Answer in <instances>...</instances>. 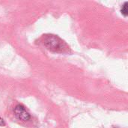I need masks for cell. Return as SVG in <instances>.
Masks as SVG:
<instances>
[{
	"label": "cell",
	"mask_w": 128,
	"mask_h": 128,
	"mask_svg": "<svg viewBox=\"0 0 128 128\" xmlns=\"http://www.w3.org/2000/svg\"><path fill=\"white\" fill-rule=\"evenodd\" d=\"M122 14H124L125 16H128V2H126L124 4V5L122 6Z\"/></svg>",
	"instance_id": "obj_3"
},
{
	"label": "cell",
	"mask_w": 128,
	"mask_h": 128,
	"mask_svg": "<svg viewBox=\"0 0 128 128\" xmlns=\"http://www.w3.org/2000/svg\"><path fill=\"white\" fill-rule=\"evenodd\" d=\"M43 44L47 49L56 52H63L68 48L59 37L54 34H48L44 35Z\"/></svg>",
	"instance_id": "obj_1"
},
{
	"label": "cell",
	"mask_w": 128,
	"mask_h": 128,
	"mask_svg": "<svg viewBox=\"0 0 128 128\" xmlns=\"http://www.w3.org/2000/svg\"><path fill=\"white\" fill-rule=\"evenodd\" d=\"M4 124H5V123L3 120V118L0 117V126H4Z\"/></svg>",
	"instance_id": "obj_4"
},
{
	"label": "cell",
	"mask_w": 128,
	"mask_h": 128,
	"mask_svg": "<svg viewBox=\"0 0 128 128\" xmlns=\"http://www.w3.org/2000/svg\"><path fill=\"white\" fill-rule=\"evenodd\" d=\"M14 115L15 116L21 121H27L30 118L29 113L26 111V108L22 105H17L14 108Z\"/></svg>",
	"instance_id": "obj_2"
}]
</instances>
